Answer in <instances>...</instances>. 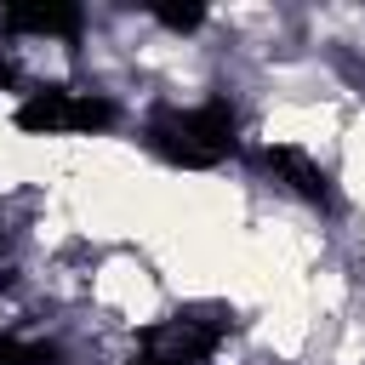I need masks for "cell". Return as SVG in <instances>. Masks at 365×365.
Masks as SVG:
<instances>
[{"label": "cell", "instance_id": "cell-6", "mask_svg": "<svg viewBox=\"0 0 365 365\" xmlns=\"http://www.w3.org/2000/svg\"><path fill=\"white\" fill-rule=\"evenodd\" d=\"M0 365H63V354H57V342H46V336H0Z\"/></svg>", "mask_w": 365, "mask_h": 365}, {"label": "cell", "instance_id": "cell-7", "mask_svg": "<svg viewBox=\"0 0 365 365\" xmlns=\"http://www.w3.org/2000/svg\"><path fill=\"white\" fill-rule=\"evenodd\" d=\"M154 17H160L165 29H177V34H188V29H200V23H205V6H160Z\"/></svg>", "mask_w": 365, "mask_h": 365}, {"label": "cell", "instance_id": "cell-2", "mask_svg": "<svg viewBox=\"0 0 365 365\" xmlns=\"http://www.w3.org/2000/svg\"><path fill=\"white\" fill-rule=\"evenodd\" d=\"M228 325H234L228 308H182V314L148 325V331L137 336V348H143L148 359H160V365H205V359L228 342Z\"/></svg>", "mask_w": 365, "mask_h": 365}, {"label": "cell", "instance_id": "cell-5", "mask_svg": "<svg viewBox=\"0 0 365 365\" xmlns=\"http://www.w3.org/2000/svg\"><path fill=\"white\" fill-rule=\"evenodd\" d=\"M80 23H86V11L80 6H6L0 11V29H11V34H40V40H68V34H80Z\"/></svg>", "mask_w": 365, "mask_h": 365}, {"label": "cell", "instance_id": "cell-3", "mask_svg": "<svg viewBox=\"0 0 365 365\" xmlns=\"http://www.w3.org/2000/svg\"><path fill=\"white\" fill-rule=\"evenodd\" d=\"M114 103L103 91H63V86H46L34 91L29 103H17V131H34V137H51V131H108L114 125Z\"/></svg>", "mask_w": 365, "mask_h": 365}, {"label": "cell", "instance_id": "cell-4", "mask_svg": "<svg viewBox=\"0 0 365 365\" xmlns=\"http://www.w3.org/2000/svg\"><path fill=\"white\" fill-rule=\"evenodd\" d=\"M257 160H262V165L274 171V182H285L297 200H308V205H319V211H336V182H331V171H325L314 154H302L297 143H262Z\"/></svg>", "mask_w": 365, "mask_h": 365}, {"label": "cell", "instance_id": "cell-1", "mask_svg": "<svg viewBox=\"0 0 365 365\" xmlns=\"http://www.w3.org/2000/svg\"><path fill=\"white\" fill-rule=\"evenodd\" d=\"M148 143L171 160V165H188V171H211L222 165L234 148H240V114L211 97V103H194V108H165L148 120Z\"/></svg>", "mask_w": 365, "mask_h": 365}, {"label": "cell", "instance_id": "cell-8", "mask_svg": "<svg viewBox=\"0 0 365 365\" xmlns=\"http://www.w3.org/2000/svg\"><path fill=\"white\" fill-rule=\"evenodd\" d=\"M131 365H160V359H148V354H137V359H131Z\"/></svg>", "mask_w": 365, "mask_h": 365}]
</instances>
